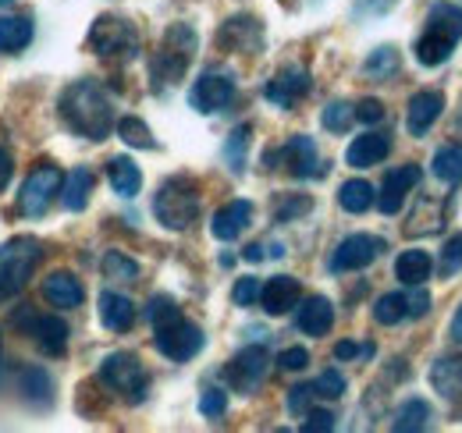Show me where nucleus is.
Returning a JSON list of instances; mask_svg holds the SVG:
<instances>
[{
	"mask_svg": "<svg viewBox=\"0 0 462 433\" xmlns=\"http://www.w3.org/2000/svg\"><path fill=\"white\" fill-rule=\"evenodd\" d=\"M58 110H60V121H64L75 135H82V139H89V143L107 139L111 128L117 124L115 104L107 100V93H104L93 78L71 82V86L60 93Z\"/></svg>",
	"mask_w": 462,
	"mask_h": 433,
	"instance_id": "obj_1",
	"label": "nucleus"
},
{
	"mask_svg": "<svg viewBox=\"0 0 462 433\" xmlns=\"http://www.w3.org/2000/svg\"><path fill=\"white\" fill-rule=\"evenodd\" d=\"M462 40V7L459 4H448V0H438L430 11H427V25L412 47L416 60L423 68H438L445 64L448 57L456 54Z\"/></svg>",
	"mask_w": 462,
	"mask_h": 433,
	"instance_id": "obj_2",
	"label": "nucleus"
},
{
	"mask_svg": "<svg viewBox=\"0 0 462 433\" xmlns=\"http://www.w3.org/2000/svg\"><path fill=\"white\" fill-rule=\"evenodd\" d=\"M192 57H196V32H192V25L174 22L171 29L164 32L161 51L153 54V64H150L153 86H157V89L174 86V82L185 75V68L192 64Z\"/></svg>",
	"mask_w": 462,
	"mask_h": 433,
	"instance_id": "obj_3",
	"label": "nucleus"
},
{
	"mask_svg": "<svg viewBox=\"0 0 462 433\" xmlns=\"http://www.w3.org/2000/svg\"><path fill=\"white\" fill-rule=\"evenodd\" d=\"M40 260H43V245L36 238H29V235L11 238L7 245H0V302L14 299L29 284V277L40 267Z\"/></svg>",
	"mask_w": 462,
	"mask_h": 433,
	"instance_id": "obj_4",
	"label": "nucleus"
},
{
	"mask_svg": "<svg viewBox=\"0 0 462 433\" xmlns=\"http://www.w3.org/2000/svg\"><path fill=\"white\" fill-rule=\"evenodd\" d=\"M89 51L104 60H115V64H128L139 57V32L128 18H117V14H104L93 22L89 29Z\"/></svg>",
	"mask_w": 462,
	"mask_h": 433,
	"instance_id": "obj_5",
	"label": "nucleus"
},
{
	"mask_svg": "<svg viewBox=\"0 0 462 433\" xmlns=\"http://www.w3.org/2000/svg\"><path fill=\"white\" fill-rule=\"evenodd\" d=\"M153 214L168 231H185L199 214V192L192 178H168L153 196Z\"/></svg>",
	"mask_w": 462,
	"mask_h": 433,
	"instance_id": "obj_6",
	"label": "nucleus"
},
{
	"mask_svg": "<svg viewBox=\"0 0 462 433\" xmlns=\"http://www.w3.org/2000/svg\"><path fill=\"white\" fill-rule=\"evenodd\" d=\"M100 380L117 391L121 398H128V401H143L146 398V387H150V373H146V366L139 363V355H132V352H111L107 359H104V366H100Z\"/></svg>",
	"mask_w": 462,
	"mask_h": 433,
	"instance_id": "obj_7",
	"label": "nucleus"
},
{
	"mask_svg": "<svg viewBox=\"0 0 462 433\" xmlns=\"http://www.w3.org/2000/svg\"><path fill=\"white\" fill-rule=\"evenodd\" d=\"M60 189H64V170L54 167V163H40V167L25 178V185H22V192H18V210H22V216H32V220L43 216L54 207Z\"/></svg>",
	"mask_w": 462,
	"mask_h": 433,
	"instance_id": "obj_8",
	"label": "nucleus"
},
{
	"mask_svg": "<svg viewBox=\"0 0 462 433\" xmlns=\"http://www.w3.org/2000/svg\"><path fill=\"white\" fill-rule=\"evenodd\" d=\"M267 370H271V352H267L263 345H249V348H242L228 366H225V380H228L231 391L253 394V391L263 383Z\"/></svg>",
	"mask_w": 462,
	"mask_h": 433,
	"instance_id": "obj_9",
	"label": "nucleus"
},
{
	"mask_svg": "<svg viewBox=\"0 0 462 433\" xmlns=\"http://www.w3.org/2000/svg\"><path fill=\"white\" fill-rule=\"evenodd\" d=\"M203 341H207L203 330H199L196 324H189L185 317L174 320V324L157 327V334H153L157 352L168 355L171 363H189L192 355H199V352H203Z\"/></svg>",
	"mask_w": 462,
	"mask_h": 433,
	"instance_id": "obj_10",
	"label": "nucleus"
},
{
	"mask_svg": "<svg viewBox=\"0 0 462 433\" xmlns=\"http://www.w3.org/2000/svg\"><path fill=\"white\" fill-rule=\"evenodd\" d=\"M381 253H384V242H381L377 235H363V231H356V235L342 238V245L335 249V256H331V271L335 273L363 271V267H370Z\"/></svg>",
	"mask_w": 462,
	"mask_h": 433,
	"instance_id": "obj_11",
	"label": "nucleus"
},
{
	"mask_svg": "<svg viewBox=\"0 0 462 433\" xmlns=\"http://www.w3.org/2000/svg\"><path fill=\"white\" fill-rule=\"evenodd\" d=\"M235 100V78L225 71H207L196 78L192 93H189V104L199 110V114H217V110L231 107Z\"/></svg>",
	"mask_w": 462,
	"mask_h": 433,
	"instance_id": "obj_12",
	"label": "nucleus"
},
{
	"mask_svg": "<svg viewBox=\"0 0 462 433\" xmlns=\"http://www.w3.org/2000/svg\"><path fill=\"white\" fill-rule=\"evenodd\" d=\"M416 185H420V167H416V163H402V167L388 170V178H384V185H381V192H377V207H381V214L384 216L399 214L405 203V196H409Z\"/></svg>",
	"mask_w": 462,
	"mask_h": 433,
	"instance_id": "obj_13",
	"label": "nucleus"
},
{
	"mask_svg": "<svg viewBox=\"0 0 462 433\" xmlns=\"http://www.w3.org/2000/svg\"><path fill=\"white\" fill-rule=\"evenodd\" d=\"M282 161L289 163V170L295 178H320V174H328V163L320 161L317 143L310 135H291L289 143H285V150H282Z\"/></svg>",
	"mask_w": 462,
	"mask_h": 433,
	"instance_id": "obj_14",
	"label": "nucleus"
},
{
	"mask_svg": "<svg viewBox=\"0 0 462 433\" xmlns=\"http://www.w3.org/2000/svg\"><path fill=\"white\" fill-rule=\"evenodd\" d=\"M310 93V71L306 68H285L278 71L267 86H263V97L274 104V107H295V100H302Z\"/></svg>",
	"mask_w": 462,
	"mask_h": 433,
	"instance_id": "obj_15",
	"label": "nucleus"
},
{
	"mask_svg": "<svg viewBox=\"0 0 462 433\" xmlns=\"http://www.w3.org/2000/svg\"><path fill=\"white\" fill-rule=\"evenodd\" d=\"M299 299H302V288L289 273H278L260 288V306H263L267 317H285L299 306Z\"/></svg>",
	"mask_w": 462,
	"mask_h": 433,
	"instance_id": "obj_16",
	"label": "nucleus"
},
{
	"mask_svg": "<svg viewBox=\"0 0 462 433\" xmlns=\"http://www.w3.org/2000/svg\"><path fill=\"white\" fill-rule=\"evenodd\" d=\"M441 110H445V97L438 93V89H420L412 100H409V110H405V128H409V135H423V132H430V124L441 117Z\"/></svg>",
	"mask_w": 462,
	"mask_h": 433,
	"instance_id": "obj_17",
	"label": "nucleus"
},
{
	"mask_svg": "<svg viewBox=\"0 0 462 433\" xmlns=\"http://www.w3.org/2000/svg\"><path fill=\"white\" fill-rule=\"evenodd\" d=\"M217 43L225 51H245V54H256L263 47V29L256 18H231L225 22V29L217 32Z\"/></svg>",
	"mask_w": 462,
	"mask_h": 433,
	"instance_id": "obj_18",
	"label": "nucleus"
},
{
	"mask_svg": "<svg viewBox=\"0 0 462 433\" xmlns=\"http://www.w3.org/2000/svg\"><path fill=\"white\" fill-rule=\"evenodd\" d=\"M249 220H253V203H249V199H231V203H225V207L214 214L210 231H214L217 242H235V238L249 227Z\"/></svg>",
	"mask_w": 462,
	"mask_h": 433,
	"instance_id": "obj_19",
	"label": "nucleus"
},
{
	"mask_svg": "<svg viewBox=\"0 0 462 433\" xmlns=\"http://www.w3.org/2000/svg\"><path fill=\"white\" fill-rule=\"evenodd\" d=\"M388 150H392V139L384 132H366V135H356L348 143L346 163L348 167H359V170L363 167H377V163H384Z\"/></svg>",
	"mask_w": 462,
	"mask_h": 433,
	"instance_id": "obj_20",
	"label": "nucleus"
},
{
	"mask_svg": "<svg viewBox=\"0 0 462 433\" xmlns=\"http://www.w3.org/2000/svg\"><path fill=\"white\" fill-rule=\"evenodd\" d=\"M430 387L448 401L462 409V355H445L430 366Z\"/></svg>",
	"mask_w": 462,
	"mask_h": 433,
	"instance_id": "obj_21",
	"label": "nucleus"
},
{
	"mask_svg": "<svg viewBox=\"0 0 462 433\" xmlns=\"http://www.w3.org/2000/svg\"><path fill=\"white\" fill-rule=\"evenodd\" d=\"M335 324V306L324 299V295H313L306 302H299V313H295V327L310 337H324Z\"/></svg>",
	"mask_w": 462,
	"mask_h": 433,
	"instance_id": "obj_22",
	"label": "nucleus"
},
{
	"mask_svg": "<svg viewBox=\"0 0 462 433\" xmlns=\"http://www.w3.org/2000/svg\"><path fill=\"white\" fill-rule=\"evenodd\" d=\"M43 295H47V302L58 306V309H75V306H82L86 288H82V281H79L75 273L54 271L43 281Z\"/></svg>",
	"mask_w": 462,
	"mask_h": 433,
	"instance_id": "obj_23",
	"label": "nucleus"
},
{
	"mask_svg": "<svg viewBox=\"0 0 462 433\" xmlns=\"http://www.w3.org/2000/svg\"><path fill=\"white\" fill-rule=\"evenodd\" d=\"M36 36L29 14H4L0 18V54H22Z\"/></svg>",
	"mask_w": 462,
	"mask_h": 433,
	"instance_id": "obj_24",
	"label": "nucleus"
},
{
	"mask_svg": "<svg viewBox=\"0 0 462 433\" xmlns=\"http://www.w3.org/2000/svg\"><path fill=\"white\" fill-rule=\"evenodd\" d=\"M29 334L36 337V345H40V352H47V355H64V348H68V324L60 320V317H32V324H29Z\"/></svg>",
	"mask_w": 462,
	"mask_h": 433,
	"instance_id": "obj_25",
	"label": "nucleus"
},
{
	"mask_svg": "<svg viewBox=\"0 0 462 433\" xmlns=\"http://www.w3.org/2000/svg\"><path fill=\"white\" fill-rule=\"evenodd\" d=\"M97 178L89 167H75L64 174V189H60V203L71 210V214H82L89 207V192H93Z\"/></svg>",
	"mask_w": 462,
	"mask_h": 433,
	"instance_id": "obj_26",
	"label": "nucleus"
},
{
	"mask_svg": "<svg viewBox=\"0 0 462 433\" xmlns=\"http://www.w3.org/2000/svg\"><path fill=\"white\" fill-rule=\"evenodd\" d=\"M100 320H104L107 330L125 334L128 327L135 324V306H132V299H125V295H117V291H104V295H100Z\"/></svg>",
	"mask_w": 462,
	"mask_h": 433,
	"instance_id": "obj_27",
	"label": "nucleus"
},
{
	"mask_svg": "<svg viewBox=\"0 0 462 433\" xmlns=\"http://www.w3.org/2000/svg\"><path fill=\"white\" fill-rule=\"evenodd\" d=\"M441 220H445V203L441 199H420L416 203V210H412V220L405 224V235L409 238H423V235H438L441 231Z\"/></svg>",
	"mask_w": 462,
	"mask_h": 433,
	"instance_id": "obj_28",
	"label": "nucleus"
},
{
	"mask_svg": "<svg viewBox=\"0 0 462 433\" xmlns=\"http://www.w3.org/2000/svg\"><path fill=\"white\" fill-rule=\"evenodd\" d=\"M107 178H111V189H115L121 199H132L143 189V170L128 161V157H115V161L107 163Z\"/></svg>",
	"mask_w": 462,
	"mask_h": 433,
	"instance_id": "obj_29",
	"label": "nucleus"
},
{
	"mask_svg": "<svg viewBox=\"0 0 462 433\" xmlns=\"http://www.w3.org/2000/svg\"><path fill=\"white\" fill-rule=\"evenodd\" d=\"M434 273V260H430V253H423V249H405L402 256L395 260V277L402 281V284H423L427 277Z\"/></svg>",
	"mask_w": 462,
	"mask_h": 433,
	"instance_id": "obj_30",
	"label": "nucleus"
},
{
	"mask_svg": "<svg viewBox=\"0 0 462 433\" xmlns=\"http://www.w3.org/2000/svg\"><path fill=\"white\" fill-rule=\"evenodd\" d=\"M430 427V405L423 398H409L399 405L395 419H392V430L395 433H420Z\"/></svg>",
	"mask_w": 462,
	"mask_h": 433,
	"instance_id": "obj_31",
	"label": "nucleus"
},
{
	"mask_svg": "<svg viewBox=\"0 0 462 433\" xmlns=\"http://www.w3.org/2000/svg\"><path fill=\"white\" fill-rule=\"evenodd\" d=\"M430 170H434L438 181H445V185H459L462 181V143H445V146L434 153Z\"/></svg>",
	"mask_w": 462,
	"mask_h": 433,
	"instance_id": "obj_32",
	"label": "nucleus"
},
{
	"mask_svg": "<svg viewBox=\"0 0 462 433\" xmlns=\"http://www.w3.org/2000/svg\"><path fill=\"white\" fill-rule=\"evenodd\" d=\"M338 203H342L346 214H366V210L377 203V192H374L370 181L352 178V181H346V185L338 189Z\"/></svg>",
	"mask_w": 462,
	"mask_h": 433,
	"instance_id": "obj_33",
	"label": "nucleus"
},
{
	"mask_svg": "<svg viewBox=\"0 0 462 433\" xmlns=\"http://www.w3.org/2000/svg\"><path fill=\"white\" fill-rule=\"evenodd\" d=\"M399 71V51L395 47H377L374 54L363 60V75L374 78V82H384Z\"/></svg>",
	"mask_w": 462,
	"mask_h": 433,
	"instance_id": "obj_34",
	"label": "nucleus"
},
{
	"mask_svg": "<svg viewBox=\"0 0 462 433\" xmlns=\"http://www.w3.org/2000/svg\"><path fill=\"white\" fill-rule=\"evenodd\" d=\"M117 135H121V143L132 146V150H157L153 132H150L146 121H139V117H121V121H117Z\"/></svg>",
	"mask_w": 462,
	"mask_h": 433,
	"instance_id": "obj_35",
	"label": "nucleus"
},
{
	"mask_svg": "<svg viewBox=\"0 0 462 433\" xmlns=\"http://www.w3.org/2000/svg\"><path fill=\"white\" fill-rule=\"evenodd\" d=\"M22 391H25L29 401H43V405H51V391H54V383H51V377H47V370L29 366V370H22Z\"/></svg>",
	"mask_w": 462,
	"mask_h": 433,
	"instance_id": "obj_36",
	"label": "nucleus"
},
{
	"mask_svg": "<svg viewBox=\"0 0 462 433\" xmlns=\"http://www.w3.org/2000/svg\"><path fill=\"white\" fill-rule=\"evenodd\" d=\"M402 317H405V295L388 291V295H381V299H377V306H374V320H377L381 327L399 324Z\"/></svg>",
	"mask_w": 462,
	"mask_h": 433,
	"instance_id": "obj_37",
	"label": "nucleus"
},
{
	"mask_svg": "<svg viewBox=\"0 0 462 433\" xmlns=\"http://www.w3.org/2000/svg\"><path fill=\"white\" fill-rule=\"evenodd\" d=\"M352 117H356V107H352V104H346V100H335V104H328V107H324V114H320V124H324L328 132L342 135V132H348Z\"/></svg>",
	"mask_w": 462,
	"mask_h": 433,
	"instance_id": "obj_38",
	"label": "nucleus"
},
{
	"mask_svg": "<svg viewBox=\"0 0 462 433\" xmlns=\"http://www.w3.org/2000/svg\"><path fill=\"white\" fill-rule=\"evenodd\" d=\"M104 277H111V281H135L139 277V263L135 260H128L125 253H117V249H111L107 256H104Z\"/></svg>",
	"mask_w": 462,
	"mask_h": 433,
	"instance_id": "obj_39",
	"label": "nucleus"
},
{
	"mask_svg": "<svg viewBox=\"0 0 462 433\" xmlns=\"http://www.w3.org/2000/svg\"><path fill=\"white\" fill-rule=\"evenodd\" d=\"M146 320L153 324V330L164 324H174V320H181V309H178V302L168 299V295H157V299H150V306H146Z\"/></svg>",
	"mask_w": 462,
	"mask_h": 433,
	"instance_id": "obj_40",
	"label": "nucleus"
},
{
	"mask_svg": "<svg viewBox=\"0 0 462 433\" xmlns=\"http://www.w3.org/2000/svg\"><path fill=\"white\" fill-rule=\"evenodd\" d=\"M199 412H203L207 419H221V416L228 412V391H221V387H207L203 398H199Z\"/></svg>",
	"mask_w": 462,
	"mask_h": 433,
	"instance_id": "obj_41",
	"label": "nucleus"
},
{
	"mask_svg": "<svg viewBox=\"0 0 462 433\" xmlns=\"http://www.w3.org/2000/svg\"><path fill=\"white\" fill-rule=\"evenodd\" d=\"M313 391H317V398H328V401H335V398H342L346 394V377L338 373V370H324L317 383H313Z\"/></svg>",
	"mask_w": 462,
	"mask_h": 433,
	"instance_id": "obj_42",
	"label": "nucleus"
},
{
	"mask_svg": "<svg viewBox=\"0 0 462 433\" xmlns=\"http://www.w3.org/2000/svg\"><path fill=\"white\" fill-rule=\"evenodd\" d=\"M260 288H263V284H260L256 277H238L235 288H231V302L245 309V306H253V302L260 299Z\"/></svg>",
	"mask_w": 462,
	"mask_h": 433,
	"instance_id": "obj_43",
	"label": "nucleus"
},
{
	"mask_svg": "<svg viewBox=\"0 0 462 433\" xmlns=\"http://www.w3.org/2000/svg\"><path fill=\"white\" fill-rule=\"evenodd\" d=\"M438 267H441L445 277H452V273L462 271V231L448 238V245L441 249V263H438Z\"/></svg>",
	"mask_w": 462,
	"mask_h": 433,
	"instance_id": "obj_44",
	"label": "nucleus"
},
{
	"mask_svg": "<svg viewBox=\"0 0 462 433\" xmlns=\"http://www.w3.org/2000/svg\"><path fill=\"white\" fill-rule=\"evenodd\" d=\"M245 146H249V124L235 128L228 146H225V153H228V161H231V170H242V153H245Z\"/></svg>",
	"mask_w": 462,
	"mask_h": 433,
	"instance_id": "obj_45",
	"label": "nucleus"
},
{
	"mask_svg": "<svg viewBox=\"0 0 462 433\" xmlns=\"http://www.w3.org/2000/svg\"><path fill=\"white\" fill-rule=\"evenodd\" d=\"M313 398H317L313 383H299V387H291V391H289V412H295V416H306V412L313 409Z\"/></svg>",
	"mask_w": 462,
	"mask_h": 433,
	"instance_id": "obj_46",
	"label": "nucleus"
},
{
	"mask_svg": "<svg viewBox=\"0 0 462 433\" xmlns=\"http://www.w3.org/2000/svg\"><path fill=\"white\" fill-rule=\"evenodd\" d=\"M335 430V416L328 409H310L306 412V423H302V433H328Z\"/></svg>",
	"mask_w": 462,
	"mask_h": 433,
	"instance_id": "obj_47",
	"label": "nucleus"
},
{
	"mask_svg": "<svg viewBox=\"0 0 462 433\" xmlns=\"http://www.w3.org/2000/svg\"><path fill=\"white\" fill-rule=\"evenodd\" d=\"M278 366H282V370H289V373H295V370H306V366H310V352H306L302 345L285 348V352L278 355Z\"/></svg>",
	"mask_w": 462,
	"mask_h": 433,
	"instance_id": "obj_48",
	"label": "nucleus"
},
{
	"mask_svg": "<svg viewBox=\"0 0 462 433\" xmlns=\"http://www.w3.org/2000/svg\"><path fill=\"white\" fill-rule=\"evenodd\" d=\"M356 117H359L363 124H377V121H384V104L374 100V97H366V100L356 104Z\"/></svg>",
	"mask_w": 462,
	"mask_h": 433,
	"instance_id": "obj_49",
	"label": "nucleus"
},
{
	"mask_svg": "<svg viewBox=\"0 0 462 433\" xmlns=\"http://www.w3.org/2000/svg\"><path fill=\"white\" fill-rule=\"evenodd\" d=\"M427 313H430V295L416 284V291L405 295V317H427Z\"/></svg>",
	"mask_w": 462,
	"mask_h": 433,
	"instance_id": "obj_50",
	"label": "nucleus"
},
{
	"mask_svg": "<svg viewBox=\"0 0 462 433\" xmlns=\"http://www.w3.org/2000/svg\"><path fill=\"white\" fill-rule=\"evenodd\" d=\"M399 0H356V11L359 14H388Z\"/></svg>",
	"mask_w": 462,
	"mask_h": 433,
	"instance_id": "obj_51",
	"label": "nucleus"
},
{
	"mask_svg": "<svg viewBox=\"0 0 462 433\" xmlns=\"http://www.w3.org/2000/svg\"><path fill=\"white\" fill-rule=\"evenodd\" d=\"M356 355H374V345H366V348H359L352 341H338L335 345V359H356Z\"/></svg>",
	"mask_w": 462,
	"mask_h": 433,
	"instance_id": "obj_52",
	"label": "nucleus"
},
{
	"mask_svg": "<svg viewBox=\"0 0 462 433\" xmlns=\"http://www.w3.org/2000/svg\"><path fill=\"white\" fill-rule=\"evenodd\" d=\"M310 207H313L310 199H295V203H285V207L278 210V220H291V216H295V214H306Z\"/></svg>",
	"mask_w": 462,
	"mask_h": 433,
	"instance_id": "obj_53",
	"label": "nucleus"
},
{
	"mask_svg": "<svg viewBox=\"0 0 462 433\" xmlns=\"http://www.w3.org/2000/svg\"><path fill=\"white\" fill-rule=\"evenodd\" d=\"M11 170H14V163H11V153L0 146V192L7 189V181H11Z\"/></svg>",
	"mask_w": 462,
	"mask_h": 433,
	"instance_id": "obj_54",
	"label": "nucleus"
},
{
	"mask_svg": "<svg viewBox=\"0 0 462 433\" xmlns=\"http://www.w3.org/2000/svg\"><path fill=\"white\" fill-rule=\"evenodd\" d=\"M242 256H245L249 263H260L267 253H263V245H245V253H242Z\"/></svg>",
	"mask_w": 462,
	"mask_h": 433,
	"instance_id": "obj_55",
	"label": "nucleus"
},
{
	"mask_svg": "<svg viewBox=\"0 0 462 433\" xmlns=\"http://www.w3.org/2000/svg\"><path fill=\"white\" fill-rule=\"evenodd\" d=\"M448 334H452V341H459L462 345V306H459V313L452 317V330H448Z\"/></svg>",
	"mask_w": 462,
	"mask_h": 433,
	"instance_id": "obj_56",
	"label": "nucleus"
},
{
	"mask_svg": "<svg viewBox=\"0 0 462 433\" xmlns=\"http://www.w3.org/2000/svg\"><path fill=\"white\" fill-rule=\"evenodd\" d=\"M7 4H11V0H0V7H7Z\"/></svg>",
	"mask_w": 462,
	"mask_h": 433,
	"instance_id": "obj_57",
	"label": "nucleus"
},
{
	"mask_svg": "<svg viewBox=\"0 0 462 433\" xmlns=\"http://www.w3.org/2000/svg\"><path fill=\"white\" fill-rule=\"evenodd\" d=\"M0 352H4V334H0Z\"/></svg>",
	"mask_w": 462,
	"mask_h": 433,
	"instance_id": "obj_58",
	"label": "nucleus"
}]
</instances>
